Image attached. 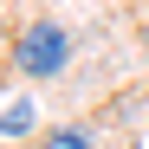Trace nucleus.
<instances>
[{
	"label": "nucleus",
	"mask_w": 149,
	"mask_h": 149,
	"mask_svg": "<svg viewBox=\"0 0 149 149\" xmlns=\"http://www.w3.org/2000/svg\"><path fill=\"white\" fill-rule=\"evenodd\" d=\"M65 52H71V39L52 26V19H33V26L13 39V65L26 71V78H52V71L65 65Z\"/></svg>",
	"instance_id": "nucleus-1"
},
{
	"label": "nucleus",
	"mask_w": 149,
	"mask_h": 149,
	"mask_svg": "<svg viewBox=\"0 0 149 149\" xmlns=\"http://www.w3.org/2000/svg\"><path fill=\"white\" fill-rule=\"evenodd\" d=\"M39 149H91L84 130H52V136H39Z\"/></svg>",
	"instance_id": "nucleus-3"
},
{
	"label": "nucleus",
	"mask_w": 149,
	"mask_h": 149,
	"mask_svg": "<svg viewBox=\"0 0 149 149\" xmlns=\"http://www.w3.org/2000/svg\"><path fill=\"white\" fill-rule=\"evenodd\" d=\"M0 130H7V136H26V130H33V104H26V97H19V104H7Z\"/></svg>",
	"instance_id": "nucleus-2"
}]
</instances>
